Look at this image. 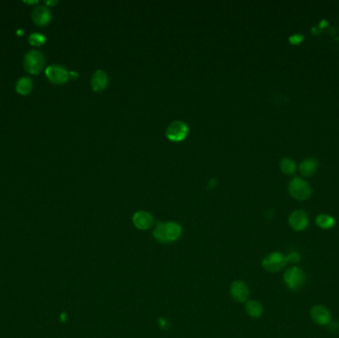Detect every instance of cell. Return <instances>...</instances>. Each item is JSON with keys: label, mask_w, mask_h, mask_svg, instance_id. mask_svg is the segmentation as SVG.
<instances>
[{"label": "cell", "mask_w": 339, "mask_h": 338, "mask_svg": "<svg viewBox=\"0 0 339 338\" xmlns=\"http://www.w3.org/2000/svg\"><path fill=\"white\" fill-rule=\"evenodd\" d=\"M31 17H32V20L34 21V23H36L37 25L45 26L51 21L52 15H51V12L48 9V7L39 5V6L35 7L34 10L32 11Z\"/></svg>", "instance_id": "7c38bea8"}, {"label": "cell", "mask_w": 339, "mask_h": 338, "mask_svg": "<svg viewBox=\"0 0 339 338\" xmlns=\"http://www.w3.org/2000/svg\"><path fill=\"white\" fill-rule=\"evenodd\" d=\"M23 65L26 72L36 75L42 71L45 65V57L40 51L31 50L25 55Z\"/></svg>", "instance_id": "3957f363"}, {"label": "cell", "mask_w": 339, "mask_h": 338, "mask_svg": "<svg viewBox=\"0 0 339 338\" xmlns=\"http://www.w3.org/2000/svg\"><path fill=\"white\" fill-rule=\"evenodd\" d=\"M284 283L291 291H298L306 284L307 277L304 272L298 267H291L284 274Z\"/></svg>", "instance_id": "7a4b0ae2"}, {"label": "cell", "mask_w": 339, "mask_h": 338, "mask_svg": "<svg viewBox=\"0 0 339 338\" xmlns=\"http://www.w3.org/2000/svg\"><path fill=\"white\" fill-rule=\"evenodd\" d=\"M309 221V215L301 210L292 212L289 217V224L295 231H302L307 229Z\"/></svg>", "instance_id": "ba28073f"}, {"label": "cell", "mask_w": 339, "mask_h": 338, "mask_svg": "<svg viewBox=\"0 0 339 338\" xmlns=\"http://www.w3.org/2000/svg\"><path fill=\"white\" fill-rule=\"evenodd\" d=\"M108 84V76L105 71L97 70L91 78V87L95 91H101Z\"/></svg>", "instance_id": "4fadbf2b"}, {"label": "cell", "mask_w": 339, "mask_h": 338, "mask_svg": "<svg viewBox=\"0 0 339 338\" xmlns=\"http://www.w3.org/2000/svg\"><path fill=\"white\" fill-rule=\"evenodd\" d=\"M246 312L252 317H260L263 315V307L258 300H249L246 303Z\"/></svg>", "instance_id": "2e32d148"}, {"label": "cell", "mask_w": 339, "mask_h": 338, "mask_svg": "<svg viewBox=\"0 0 339 338\" xmlns=\"http://www.w3.org/2000/svg\"><path fill=\"white\" fill-rule=\"evenodd\" d=\"M289 191L291 195L297 200H306L312 195L311 186L302 179L296 177L289 184Z\"/></svg>", "instance_id": "277c9868"}, {"label": "cell", "mask_w": 339, "mask_h": 338, "mask_svg": "<svg viewBox=\"0 0 339 338\" xmlns=\"http://www.w3.org/2000/svg\"><path fill=\"white\" fill-rule=\"evenodd\" d=\"M46 76L50 82L56 85H61L69 80L70 74L60 64H51L46 69Z\"/></svg>", "instance_id": "52a82bcc"}, {"label": "cell", "mask_w": 339, "mask_h": 338, "mask_svg": "<svg viewBox=\"0 0 339 338\" xmlns=\"http://www.w3.org/2000/svg\"><path fill=\"white\" fill-rule=\"evenodd\" d=\"M318 171V161L314 158H307L299 164V172L304 177H312Z\"/></svg>", "instance_id": "5bb4252c"}, {"label": "cell", "mask_w": 339, "mask_h": 338, "mask_svg": "<svg viewBox=\"0 0 339 338\" xmlns=\"http://www.w3.org/2000/svg\"><path fill=\"white\" fill-rule=\"evenodd\" d=\"M280 168L284 174L291 176L295 174L297 170V166H296L295 161H293L291 158H283L280 163Z\"/></svg>", "instance_id": "ac0fdd59"}, {"label": "cell", "mask_w": 339, "mask_h": 338, "mask_svg": "<svg viewBox=\"0 0 339 338\" xmlns=\"http://www.w3.org/2000/svg\"><path fill=\"white\" fill-rule=\"evenodd\" d=\"M288 263H297L300 261V254L298 252H292L287 256Z\"/></svg>", "instance_id": "ffe728a7"}, {"label": "cell", "mask_w": 339, "mask_h": 338, "mask_svg": "<svg viewBox=\"0 0 339 338\" xmlns=\"http://www.w3.org/2000/svg\"><path fill=\"white\" fill-rule=\"evenodd\" d=\"M188 133H189V127L185 122L180 120H176L170 123L169 126L166 130L167 138L173 142L183 141L188 136Z\"/></svg>", "instance_id": "8992f818"}, {"label": "cell", "mask_w": 339, "mask_h": 338, "mask_svg": "<svg viewBox=\"0 0 339 338\" xmlns=\"http://www.w3.org/2000/svg\"><path fill=\"white\" fill-rule=\"evenodd\" d=\"M182 234V228L179 224L175 222L159 223L155 229L153 235L161 243H169L176 241Z\"/></svg>", "instance_id": "6da1fadb"}, {"label": "cell", "mask_w": 339, "mask_h": 338, "mask_svg": "<svg viewBox=\"0 0 339 338\" xmlns=\"http://www.w3.org/2000/svg\"><path fill=\"white\" fill-rule=\"evenodd\" d=\"M47 5H54V4H57L58 1H46Z\"/></svg>", "instance_id": "44dd1931"}, {"label": "cell", "mask_w": 339, "mask_h": 338, "mask_svg": "<svg viewBox=\"0 0 339 338\" xmlns=\"http://www.w3.org/2000/svg\"><path fill=\"white\" fill-rule=\"evenodd\" d=\"M33 87V83L31 81L30 78L28 77H23L21 79L18 80V82L16 83V90L17 92H19L20 94L26 95L28 94Z\"/></svg>", "instance_id": "e0dca14e"}, {"label": "cell", "mask_w": 339, "mask_h": 338, "mask_svg": "<svg viewBox=\"0 0 339 338\" xmlns=\"http://www.w3.org/2000/svg\"><path fill=\"white\" fill-rule=\"evenodd\" d=\"M45 41H46V37L43 36L41 34H38V33H34V34H31L29 36V43L32 46H35V47L41 46L42 44L45 43Z\"/></svg>", "instance_id": "d6986e66"}, {"label": "cell", "mask_w": 339, "mask_h": 338, "mask_svg": "<svg viewBox=\"0 0 339 338\" xmlns=\"http://www.w3.org/2000/svg\"><path fill=\"white\" fill-rule=\"evenodd\" d=\"M316 223H317V225L319 228L327 230V229L332 228L335 225V219L328 214L321 213V214L318 215V217L316 219Z\"/></svg>", "instance_id": "9a60e30c"}, {"label": "cell", "mask_w": 339, "mask_h": 338, "mask_svg": "<svg viewBox=\"0 0 339 338\" xmlns=\"http://www.w3.org/2000/svg\"><path fill=\"white\" fill-rule=\"evenodd\" d=\"M231 296L238 302H243L249 297V289L244 282L236 281L230 288Z\"/></svg>", "instance_id": "30bf717a"}, {"label": "cell", "mask_w": 339, "mask_h": 338, "mask_svg": "<svg viewBox=\"0 0 339 338\" xmlns=\"http://www.w3.org/2000/svg\"><path fill=\"white\" fill-rule=\"evenodd\" d=\"M288 264L287 256L280 252H272L268 254L262 262L263 268L270 273H277L283 270Z\"/></svg>", "instance_id": "5b68a950"}, {"label": "cell", "mask_w": 339, "mask_h": 338, "mask_svg": "<svg viewBox=\"0 0 339 338\" xmlns=\"http://www.w3.org/2000/svg\"><path fill=\"white\" fill-rule=\"evenodd\" d=\"M311 317L318 325H328L331 322V314L322 305H316L311 310Z\"/></svg>", "instance_id": "9c48e42d"}, {"label": "cell", "mask_w": 339, "mask_h": 338, "mask_svg": "<svg viewBox=\"0 0 339 338\" xmlns=\"http://www.w3.org/2000/svg\"><path fill=\"white\" fill-rule=\"evenodd\" d=\"M133 223L135 226L141 230L149 229L154 224V218L153 216L147 212L141 211L136 212L133 216Z\"/></svg>", "instance_id": "8fae6325"}]
</instances>
